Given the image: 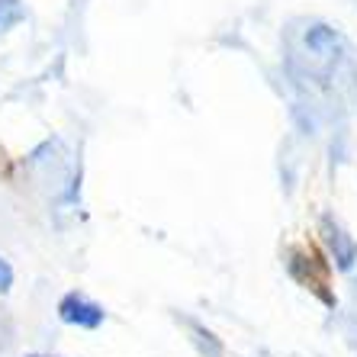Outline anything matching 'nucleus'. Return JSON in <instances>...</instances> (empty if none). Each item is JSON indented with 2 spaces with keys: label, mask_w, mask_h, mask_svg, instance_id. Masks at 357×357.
Wrapping results in <instances>:
<instances>
[{
  "label": "nucleus",
  "mask_w": 357,
  "mask_h": 357,
  "mask_svg": "<svg viewBox=\"0 0 357 357\" xmlns=\"http://www.w3.org/2000/svg\"><path fill=\"white\" fill-rule=\"evenodd\" d=\"M290 274L299 287L312 290L325 306H335V293H328V264L316 248H293L290 251Z\"/></svg>",
  "instance_id": "f257e3e1"
},
{
  "label": "nucleus",
  "mask_w": 357,
  "mask_h": 357,
  "mask_svg": "<svg viewBox=\"0 0 357 357\" xmlns=\"http://www.w3.org/2000/svg\"><path fill=\"white\" fill-rule=\"evenodd\" d=\"M59 319L65 325H77V328H91L93 332V328L103 325L107 312H103L100 303L87 299L84 293H65V296L59 299Z\"/></svg>",
  "instance_id": "f03ea898"
},
{
  "label": "nucleus",
  "mask_w": 357,
  "mask_h": 357,
  "mask_svg": "<svg viewBox=\"0 0 357 357\" xmlns=\"http://www.w3.org/2000/svg\"><path fill=\"white\" fill-rule=\"evenodd\" d=\"M322 229H325V238H328V245H332V251H335L338 267H341V271H351V267H354V261H357V241L341 232V225L332 222V216L322 219Z\"/></svg>",
  "instance_id": "7ed1b4c3"
},
{
  "label": "nucleus",
  "mask_w": 357,
  "mask_h": 357,
  "mask_svg": "<svg viewBox=\"0 0 357 357\" xmlns=\"http://www.w3.org/2000/svg\"><path fill=\"white\" fill-rule=\"evenodd\" d=\"M306 45L316 55H328V52L338 49V36H335V29H328V26H312L306 33Z\"/></svg>",
  "instance_id": "20e7f679"
},
{
  "label": "nucleus",
  "mask_w": 357,
  "mask_h": 357,
  "mask_svg": "<svg viewBox=\"0 0 357 357\" xmlns=\"http://www.w3.org/2000/svg\"><path fill=\"white\" fill-rule=\"evenodd\" d=\"M26 20L23 0H0V36L10 33L13 26H20Z\"/></svg>",
  "instance_id": "39448f33"
},
{
  "label": "nucleus",
  "mask_w": 357,
  "mask_h": 357,
  "mask_svg": "<svg viewBox=\"0 0 357 357\" xmlns=\"http://www.w3.org/2000/svg\"><path fill=\"white\" fill-rule=\"evenodd\" d=\"M190 328H193V335H197V338H199V344H203V348H206V344H209V351H213V357H222V344H219V341H216V335H213V332H206V328H203V325H197V322H190Z\"/></svg>",
  "instance_id": "423d86ee"
},
{
  "label": "nucleus",
  "mask_w": 357,
  "mask_h": 357,
  "mask_svg": "<svg viewBox=\"0 0 357 357\" xmlns=\"http://www.w3.org/2000/svg\"><path fill=\"white\" fill-rule=\"evenodd\" d=\"M10 287H13V267L0 258V296H3V293H10Z\"/></svg>",
  "instance_id": "0eeeda50"
},
{
  "label": "nucleus",
  "mask_w": 357,
  "mask_h": 357,
  "mask_svg": "<svg viewBox=\"0 0 357 357\" xmlns=\"http://www.w3.org/2000/svg\"><path fill=\"white\" fill-rule=\"evenodd\" d=\"M26 357H52V354H26Z\"/></svg>",
  "instance_id": "6e6552de"
}]
</instances>
